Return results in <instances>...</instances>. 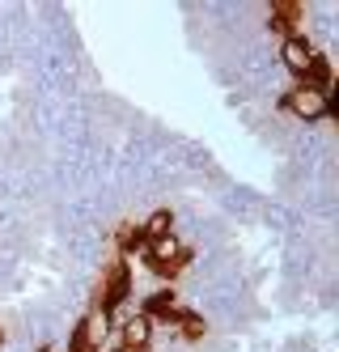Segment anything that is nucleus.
Listing matches in <instances>:
<instances>
[{
  "mask_svg": "<svg viewBox=\"0 0 339 352\" xmlns=\"http://www.w3.org/2000/svg\"><path fill=\"white\" fill-rule=\"evenodd\" d=\"M289 111L297 115V119H305V123H314V119H322L327 111H331V94L322 89V85H297L293 94H289Z\"/></svg>",
  "mask_w": 339,
  "mask_h": 352,
  "instance_id": "f257e3e1",
  "label": "nucleus"
},
{
  "mask_svg": "<svg viewBox=\"0 0 339 352\" xmlns=\"http://www.w3.org/2000/svg\"><path fill=\"white\" fill-rule=\"evenodd\" d=\"M280 56H284V68H289V72H297V77H309V72H314V64H318L314 47H309L301 34H289V38H284Z\"/></svg>",
  "mask_w": 339,
  "mask_h": 352,
  "instance_id": "f03ea898",
  "label": "nucleus"
},
{
  "mask_svg": "<svg viewBox=\"0 0 339 352\" xmlns=\"http://www.w3.org/2000/svg\"><path fill=\"white\" fill-rule=\"evenodd\" d=\"M149 259H153V267H170V263H178L182 259V242L178 238H153L149 242Z\"/></svg>",
  "mask_w": 339,
  "mask_h": 352,
  "instance_id": "7ed1b4c3",
  "label": "nucleus"
},
{
  "mask_svg": "<svg viewBox=\"0 0 339 352\" xmlns=\"http://www.w3.org/2000/svg\"><path fill=\"white\" fill-rule=\"evenodd\" d=\"M149 336H153L149 318H144V314H127V322H123V348L144 352V348H149Z\"/></svg>",
  "mask_w": 339,
  "mask_h": 352,
  "instance_id": "20e7f679",
  "label": "nucleus"
},
{
  "mask_svg": "<svg viewBox=\"0 0 339 352\" xmlns=\"http://www.w3.org/2000/svg\"><path fill=\"white\" fill-rule=\"evenodd\" d=\"M144 234H149V242H153V238H166V234H170V212H153L149 225H144Z\"/></svg>",
  "mask_w": 339,
  "mask_h": 352,
  "instance_id": "39448f33",
  "label": "nucleus"
},
{
  "mask_svg": "<svg viewBox=\"0 0 339 352\" xmlns=\"http://www.w3.org/2000/svg\"><path fill=\"white\" fill-rule=\"evenodd\" d=\"M102 331H107V318L89 314V322H85V344H102Z\"/></svg>",
  "mask_w": 339,
  "mask_h": 352,
  "instance_id": "423d86ee",
  "label": "nucleus"
},
{
  "mask_svg": "<svg viewBox=\"0 0 339 352\" xmlns=\"http://www.w3.org/2000/svg\"><path fill=\"white\" fill-rule=\"evenodd\" d=\"M119 352H136V348H119Z\"/></svg>",
  "mask_w": 339,
  "mask_h": 352,
  "instance_id": "0eeeda50",
  "label": "nucleus"
}]
</instances>
